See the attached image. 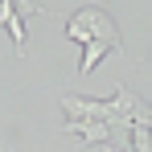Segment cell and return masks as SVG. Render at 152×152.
<instances>
[{
	"label": "cell",
	"instance_id": "4",
	"mask_svg": "<svg viewBox=\"0 0 152 152\" xmlns=\"http://www.w3.org/2000/svg\"><path fill=\"white\" fill-rule=\"evenodd\" d=\"M0 25L8 29V37H12L17 53H25V25H21V8H17L12 0H4V4H0Z\"/></svg>",
	"mask_w": 152,
	"mask_h": 152
},
{
	"label": "cell",
	"instance_id": "2",
	"mask_svg": "<svg viewBox=\"0 0 152 152\" xmlns=\"http://www.w3.org/2000/svg\"><path fill=\"white\" fill-rule=\"evenodd\" d=\"M62 111H66V119H91V124L111 119L107 99H86V95H62Z\"/></svg>",
	"mask_w": 152,
	"mask_h": 152
},
{
	"label": "cell",
	"instance_id": "6",
	"mask_svg": "<svg viewBox=\"0 0 152 152\" xmlns=\"http://www.w3.org/2000/svg\"><path fill=\"white\" fill-rule=\"evenodd\" d=\"M132 152H152V127L148 124L132 127Z\"/></svg>",
	"mask_w": 152,
	"mask_h": 152
},
{
	"label": "cell",
	"instance_id": "1",
	"mask_svg": "<svg viewBox=\"0 0 152 152\" xmlns=\"http://www.w3.org/2000/svg\"><path fill=\"white\" fill-rule=\"evenodd\" d=\"M66 37L70 41H78V45H91V41H107V45H124L119 41V25L103 12V8H78V12H70V21H66Z\"/></svg>",
	"mask_w": 152,
	"mask_h": 152
},
{
	"label": "cell",
	"instance_id": "7",
	"mask_svg": "<svg viewBox=\"0 0 152 152\" xmlns=\"http://www.w3.org/2000/svg\"><path fill=\"white\" fill-rule=\"evenodd\" d=\"M0 4H4V0H0Z\"/></svg>",
	"mask_w": 152,
	"mask_h": 152
},
{
	"label": "cell",
	"instance_id": "5",
	"mask_svg": "<svg viewBox=\"0 0 152 152\" xmlns=\"http://www.w3.org/2000/svg\"><path fill=\"white\" fill-rule=\"evenodd\" d=\"M115 50V45H107V41H91V45H82V62H78V74H91L95 66H99L107 53Z\"/></svg>",
	"mask_w": 152,
	"mask_h": 152
},
{
	"label": "cell",
	"instance_id": "3",
	"mask_svg": "<svg viewBox=\"0 0 152 152\" xmlns=\"http://www.w3.org/2000/svg\"><path fill=\"white\" fill-rule=\"evenodd\" d=\"M66 132L74 136L78 144H107V148H115V132H111V124H91V119H66Z\"/></svg>",
	"mask_w": 152,
	"mask_h": 152
}]
</instances>
